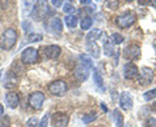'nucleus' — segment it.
Wrapping results in <instances>:
<instances>
[{
  "mask_svg": "<svg viewBox=\"0 0 156 127\" xmlns=\"http://www.w3.org/2000/svg\"><path fill=\"white\" fill-rule=\"evenodd\" d=\"M87 51H89L90 56L95 57V58H99L100 57V47L99 44H98L96 42H87Z\"/></svg>",
  "mask_w": 156,
  "mask_h": 127,
  "instance_id": "nucleus-17",
  "label": "nucleus"
},
{
  "mask_svg": "<svg viewBox=\"0 0 156 127\" xmlns=\"http://www.w3.org/2000/svg\"><path fill=\"white\" fill-rule=\"evenodd\" d=\"M46 30L53 33V34H57V33H61L62 31V21L58 17H51L48 21L46 22Z\"/></svg>",
  "mask_w": 156,
  "mask_h": 127,
  "instance_id": "nucleus-10",
  "label": "nucleus"
},
{
  "mask_svg": "<svg viewBox=\"0 0 156 127\" xmlns=\"http://www.w3.org/2000/svg\"><path fill=\"white\" fill-rule=\"evenodd\" d=\"M96 118H98L96 112H90L89 114L83 115V122H85V123H91V122H94Z\"/></svg>",
  "mask_w": 156,
  "mask_h": 127,
  "instance_id": "nucleus-24",
  "label": "nucleus"
},
{
  "mask_svg": "<svg viewBox=\"0 0 156 127\" xmlns=\"http://www.w3.org/2000/svg\"><path fill=\"white\" fill-rule=\"evenodd\" d=\"M74 77L80 82H85L89 78V69L85 65H82V63L81 65H77L74 69Z\"/></svg>",
  "mask_w": 156,
  "mask_h": 127,
  "instance_id": "nucleus-15",
  "label": "nucleus"
},
{
  "mask_svg": "<svg viewBox=\"0 0 156 127\" xmlns=\"http://www.w3.org/2000/svg\"><path fill=\"white\" fill-rule=\"evenodd\" d=\"M122 55L130 62L134 60H138V58H140V47L136 44H129L128 47H125Z\"/></svg>",
  "mask_w": 156,
  "mask_h": 127,
  "instance_id": "nucleus-8",
  "label": "nucleus"
},
{
  "mask_svg": "<svg viewBox=\"0 0 156 127\" xmlns=\"http://www.w3.org/2000/svg\"><path fill=\"white\" fill-rule=\"evenodd\" d=\"M0 127H11V118H9L8 115L2 118V121H0Z\"/></svg>",
  "mask_w": 156,
  "mask_h": 127,
  "instance_id": "nucleus-30",
  "label": "nucleus"
},
{
  "mask_svg": "<svg viewBox=\"0 0 156 127\" xmlns=\"http://www.w3.org/2000/svg\"><path fill=\"white\" fill-rule=\"evenodd\" d=\"M41 40H42V35H39V34H29L27 35L29 43H35V42H41Z\"/></svg>",
  "mask_w": 156,
  "mask_h": 127,
  "instance_id": "nucleus-28",
  "label": "nucleus"
},
{
  "mask_svg": "<svg viewBox=\"0 0 156 127\" xmlns=\"http://www.w3.org/2000/svg\"><path fill=\"white\" fill-rule=\"evenodd\" d=\"M154 48H155V51H156V39L154 40Z\"/></svg>",
  "mask_w": 156,
  "mask_h": 127,
  "instance_id": "nucleus-43",
  "label": "nucleus"
},
{
  "mask_svg": "<svg viewBox=\"0 0 156 127\" xmlns=\"http://www.w3.org/2000/svg\"><path fill=\"white\" fill-rule=\"evenodd\" d=\"M144 127H156V118H154V117H148L144 122Z\"/></svg>",
  "mask_w": 156,
  "mask_h": 127,
  "instance_id": "nucleus-29",
  "label": "nucleus"
},
{
  "mask_svg": "<svg viewBox=\"0 0 156 127\" xmlns=\"http://www.w3.org/2000/svg\"><path fill=\"white\" fill-rule=\"evenodd\" d=\"M156 97V88H152V90H150L147 92H144L143 94V99L146 101H150V100H152Z\"/></svg>",
  "mask_w": 156,
  "mask_h": 127,
  "instance_id": "nucleus-26",
  "label": "nucleus"
},
{
  "mask_svg": "<svg viewBox=\"0 0 156 127\" xmlns=\"http://www.w3.org/2000/svg\"><path fill=\"white\" fill-rule=\"evenodd\" d=\"M48 91H50L52 95H55V96H61V95L66 94L68 83L65 81H62V79L52 81L50 84H48Z\"/></svg>",
  "mask_w": 156,
  "mask_h": 127,
  "instance_id": "nucleus-5",
  "label": "nucleus"
},
{
  "mask_svg": "<svg viewBox=\"0 0 156 127\" xmlns=\"http://www.w3.org/2000/svg\"><path fill=\"white\" fill-rule=\"evenodd\" d=\"M111 38H112V42L115 43V44H121L124 40H125V38L121 35V34H119V33H115V34H112L111 35Z\"/></svg>",
  "mask_w": 156,
  "mask_h": 127,
  "instance_id": "nucleus-25",
  "label": "nucleus"
},
{
  "mask_svg": "<svg viewBox=\"0 0 156 127\" xmlns=\"http://www.w3.org/2000/svg\"><path fill=\"white\" fill-rule=\"evenodd\" d=\"M65 23H66V26L68 27H76L77 26V23H78V18L77 16H74V14H68V16L65 17Z\"/></svg>",
  "mask_w": 156,
  "mask_h": 127,
  "instance_id": "nucleus-22",
  "label": "nucleus"
},
{
  "mask_svg": "<svg viewBox=\"0 0 156 127\" xmlns=\"http://www.w3.org/2000/svg\"><path fill=\"white\" fill-rule=\"evenodd\" d=\"M94 82L95 84L98 86V88H100V91H104V82H103V78L99 74V70L98 69H94Z\"/></svg>",
  "mask_w": 156,
  "mask_h": 127,
  "instance_id": "nucleus-19",
  "label": "nucleus"
},
{
  "mask_svg": "<svg viewBox=\"0 0 156 127\" xmlns=\"http://www.w3.org/2000/svg\"><path fill=\"white\" fill-rule=\"evenodd\" d=\"M100 106H101V109H103V112H105V113L108 112V109H107V106H105L104 102H100Z\"/></svg>",
  "mask_w": 156,
  "mask_h": 127,
  "instance_id": "nucleus-38",
  "label": "nucleus"
},
{
  "mask_svg": "<svg viewBox=\"0 0 156 127\" xmlns=\"http://www.w3.org/2000/svg\"><path fill=\"white\" fill-rule=\"evenodd\" d=\"M136 22V14L133 11H128L116 17V25L120 29H129Z\"/></svg>",
  "mask_w": 156,
  "mask_h": 127,
  "instance_id": "nucleus-3",
  "label": "nucleus"
},
{
  "mask_svg": "<svg viewBox=\"0 0 156 127\" xmlns=\"http://www.w3.org/2000/svg\"><path fill=\"white\" fill-rule=\"evenodd\" d=\"M3 114H4V108H3V105L0 104V117H3Z\"/></svg>",
  "mask_w": 156,
  "mask_h": 127,
  "instance_id": "nucleus-39",
  "label": "nucleus"
},
{
  "mask_svg": "<svg viewBox=\"0 0 156 127\" xmlns=\"http://www.w3.org/2000/svg\"><path fill=\"white\" fill-rule=\"evenodd\" d=\"M29 25H30L29 22H23V30H25V31H29V30H30V26H29Z\"/></svg>",
  "mask_w": 156,
  "mask_h": 127,
  "instance_id": "nucleus-37",
  "label": "nucleus"
},
{
  "mask_svg": "<svg viewBox=\"0 0 156 127\" xmlns=\"http://www.w3.org/2000/svg\"><path fill=\"white\" fill-rule=\"evenodd\" d=\"M80 60L82 62V65H85L87 69H91V67H94V61H92V58L90 56L85 55V53H82L80 55Z\"/></svg>",
  "mask_w": 156,
  "mask_h": 127,
  "instance_id": "nucleus-20",
  "label": "nucleus"
},
{
  "mask_svg": "<svg viewBox=\"0 0 156 127\" xmlns=\"http://www.w3.org/2000/svg\"><path fill=\"white\" fill-rule=\"evenodd\" d=\"M124 127H131V125H130V123H128V125H125Z\"/></svg>",
  "mask_w": 156,
  "mask_h": 127,
  "instance_id": "nucleus-44",
  "label": "nucleus"
},
{
  "mask_svg": "<svg viewBox=\"0 0 156 127\" xmlns=\"http://www.w3.org/2000/svg\"><path fill=\"white\" fill-rule=\"evenodd\" d=\"M100 34H101V31L99 30V29L91 30L89 34H87V42H96L98 39L100 38Z\"/></svg>",
  "mask_w": 156,
  "mask_h": 127,
  "instance_id": "nucleus-23",
  "label": "nucleus"
},
{
  "mask_svg": "<svg viewBox=\"0 0 156 127\" xmlns=\"http://www.w3.org/2000/svg\"><path fill=\"white\" fill-rule=\"evenodd\" d=\"M43 51H44V55H46V57H47V58L55 60V58H57L58 56H60V53H61V48L58 47V46L51 44V46L46 47Z\"/></svg>",
  "mask_w": 156,
  "mask_h": 127,
  "instance_id": "nucleus-16",
  "label": "nucleus"
},
{
  "mask_svg": "<svg viewBox=\"0 0 156 127\" xmlns=\"http://www.w3.org/2000/svg\"><path fill=\"white\" fill-rule=\"evenodd\" d=\"M112 115H113V121L116 123V127H124V115L119 109H115Z\"/></svg>",
  "mask_w": 156,
  "mask_h": 127,
  "instance_id": "nucleus-18",
  "label": "nucleus"
},
{
  "mask_svg": "<svg viewBox=\"0 0 156 127\" xmlns=\"http://www.w3.org/2000/svg\"><path fill=\"white\" fill-rule=\"evenodd\" d=\"M92 23H94V21H92V18L90 16L82 17V19H81V29L82 30H89V29H91Z\"/></svg>",
  "mask_w": 156,
  "mask_h": 127,
  "instance_id": "nucleus-21",
  "label": "nucleus"
},
{
  "mask_svg": "<svg viewBox=\"0 0 156 127\" xmlns=\"http://www.w3.org/2000/svg\"><path fill=\"white\" fill-rule=\"evenodd\" d=\"M38 119L35 118V117H31L30 119H29L26 122V127H38Z\"/></svg>",
  "mask_w": 156,
  "mask_h": 127,
  "instance_id": "nucleus-31",
  "label": "nucleus"
},
{
  "mask_svg": "<svg viewBox=\"0 0 156 127\" xmlns=\"http://www.w3.org/2000/svg\"><path fill=\"white\" fill-rule=\"evenodd\" d=\"M151 5H154V7H156V0H152V2H151Z\"/></svg>",
  "mask_w": 156,
  "mask_h": 127,
  "instance_id": "nucleus-42",
  "label": "nucleus"
},
{
  "mask_svg": "<svg viewBox=\"0 0 156 127\" xmlns=\"http://www.w3.org/2000/svg\"><path fill=\"white\" fill-rule=\"evenodd\" d=\"M48 119H50V115L46 114V115L42 118V121L39 122V126H41V127H47V126H48Z\"/></svg>",
  "mask_w": 156,
  "mask_h": 127,
  "instance_id": "nucleus-33",
  "label": "nucleus"
},
{
  "mask_svg": "<svg viewBox=\"0 0 156 127\" xmlns=\"http://www.w3.org/2000/svg\"><path fill=\"white\" fill-rule=\"evenodd\" d=\"M76 9H74V7L72 5V4H69V3H66L65 5H64V12L66 13V14H72L73 12H74Z\"/></svg>",
  "mask_w": 156,
  "mask_h": 127,
  "instance_id": "nucleus-32",
  "label": "nucleus"
},
{
  "mask_svg": "<svg viewBox=\"0 0 156 127\" xmlns=\"http://www.w3.org/2000/svg\"><path fill=\"white\" fill-rule=\"evenodd\" d=\"M39 60V52L33 47H27L21 53V61L25 65H33Z\"/></svg>",
  "mask_w": 156,
  "mask_h": 127,
  "instance_id": "nucleus-4",
  "label": "nucleus"
},
{
  "mask_svg": "<svg viewBox=\"0 0 156 127\" xmlns=\"http://www.w3.org/2000/svg\"><path fill=\"white\" fill-rule=\"evenodd\" d=\"M119 102H120V106L121 109L124 110H129L133 108V96H131L129 92H121L120 96H119Z\"/></svg>",
  "mask_w": 156,
  "mask_h": 127,
  "instance_id": "nucleus-12",
  "label": "nucleus"
},
{
  "mask_svg": "<svg viewBox=\"0 0 156 127\" xmlns=\"http://www.w3.org/2000/svg\"><path fill=\"white\" fill-rule=\"evenodd\" d=\"M154 75H156V70H155V71H154Z\"/></svg>",
  "mask_w": 156,
  "mask_h": 127,
  "instance_id": "nucleus-45",
  "label": "nucleus"
},
{
  "mask_svg": "<svg viewBox=\"0 0 156 127\" xmlns=\"http://www.w3.org/2000/svg\"><path fill=\"white\" fill-rule=\"evenodd\" d=\"M44 100H46L44 94H43V92H41V91H35V92H33V94L29 95L27 102H29V105H30L33 109L39 110V109H42Z\"/></svg>",
  "mask_w": 156,
  "mask_h": 127,
  "instance_id": "nucleus-6",
  "label": "nucleus"
},
{
  "mask_svg": "<svg viewBox=\"0 0 156 127\" xmlns=\"http://www.w3.org/2000/svg\"><path fill=\"white\" fill-rule=\"evenodd\" d=\"M138 73L139 70L134 62H128L124 66V77L126 79H134V78L138 77Z\"/></svg>",
  "mask_w": 156,
  "mask_h": 127,
  "instance_id": "nucleus-13",
  "label": "nucleus"
},
{
  "mask_svg": "<svg viewBox=\"0 0 156 127\" xmlns=\"http://www.w3.org/2000/svg\"><path fill=\"white\" fill-rule=\"evenodd\" d=\"M107 8L111 9V11H117L120 7V2H116V0H111V2H107Z\"/></svg>",
  "mask_w": 156,
  "mask_h": 127,
  "instance_id": "nucleus-27",
  "label": "nucleus"
},
{
  "mask_svg": "<svg viewBox=\"0 0 156 127\" xmlns=\"http://www.w3.org/2000/svg\"><path fill=\"white\" fill-rule=\"evenodd\" d=\"M138 3L140 4V5H150V4H151L150 0H139Z\"/></svg>",
  "mask_w": 156,
  "mask_h": 127,
  "instance_id": "nucleus-36",
  "label": "nucleus"
},
{
  "mask_svg": "<svg viewBox=\"0 0 156 127\" xmlns=\"http://www.w3.org/2000/svg\"><path fill=\"white\" fill-rule=\"evenodd\" d=\"M51 3L53 4V7H56V8H60L62 4H64V2H62V0H52Z\"/></svg>",
  "mask_w": 156,
  "mask_h": 127,
  "instance_id": "nucleus-35",
  "label": "nucleus"
},
{
  "mask_svg": "<svg viewBox=\"0 0 156 127\" xmlns=\"http://www.w3.org/2000/svg\"><path fill=\"white\" fill-rule=\"evenodd\" d=\"M51 121L53 127H66L69 123V115L64 112H56L52 114Z\"/></svg>",
  "mask_w": 156,
  "mask_h": 127,
  "instance_id": "nucleus-9",
  "label": "nucleus"
},
{
  "mask_svg": "<svg viewBox=\"0 0 156 127\" xmlns=\"http://www.w3.org/2000/svg\"><path fill=\"white\" fill-rule=\"evenodd\" d=\"M18 82H20L18 74L13 70H9L5 75V79H4V87H5L7 90H12L18 84Z\"/></svg>",
  "mask_w": 156,
  "mask_h": 127,
  "instance_id": "nucleus-11",
  "label": "nucleus"
},
{
  "mask_svg": "<svg viewBox=\"0 0 156 127\" xmlns=\"http://www.w3.org/2000/svg\"><path fill=\"white\" fill-rule=\"evenodd\" d=\"M81 4H85V5H87V4H92V2H86V0H81Z\"/></svg>",
  "mask_w": 156,
  "mask_h": 127,
  "instance_id": "nucleus-40",
  "label": "nucleus"
},
{
  "mask_svg": "<svg viewBox=\"0 0 156 127\" xmlns=\"http://www.w3.org/2000/svg\"><path fill=\"white\" fill-rule=\"evenodd\" d=\"M51 14L53 13L50 9V7H48V4L44 2H38L31 11V17L35 21H42V19H44L46 17L51 16Z\"/></svg>",
  "mask_w": 156,
  "mask_h": 127,
  "instance_id": "nucleus-2",
  "label": "nucleus"
},
{
  "mask_svg": "<svg viewBox=\"0 0 156 127\" xmlns=\"http://www.w3.org/2000/svg\"><path fill=\"white\" fill-rule=\"evenodd\" d=\"M104 52H105L107 56H112L113 55V48H112V46H109V44H105L104 46Z\"/></svg>",
  "mask_w": 156,
  "mask_h": 127,
  "instance_id": "nucleus-34",
  "label": "nucleus"
},
{
  "mask_svg": "<svg viewBox=\"0 0 156 127\" xmlns=\"http://www.w3.org/2000/svg\"><path fill=\"white\" fill-rule=\"evenodd\" d=\"M5 104H7L8 108H11V109L17 108L18 104H20V97H18V95L16 94V92L9 91L5 95Z\"/></svg>",
  "mask_w": 156,
  "mask_h": 127,
  "instance_id": "nucleus-14",
  "label": "nucleus"
},
{
  "mask_svg": "<svg viewBox=\"0 0 156 127\" xmlns=\"http://www.w3.org/2000/svg\"><path fill=\"white\" fill-rule=\"evenodd\" d=\"M138 83L140 86H150L154 82V71L147 66L140 67V71L138 73Z\"/></svg>",
  "mask_w": 156,
  "mask_h": 127,
  "instance_id": "nucleus-7",
  "label": "nucleus"
},
{
  "mask_svg": "<svg viewBox=\"0 0 156 127\" xmlns=\"http://www.w3.org/2000/svg\"><path fill=\"white\" fill-rule=\"evenodd\" d=\"M152 110L155 112V113H156V101L154 102V105H152Z\"/></svg>",
  "mask_w": 156,
  "mask_h": 127,
  "instance_id": "nucleus-41",
  "label": "nucleus"
},
{
  "mask_svg": "<svg viewBox=\"0 0 156 127\" xmlns=\"http://www.w3.org/2000/svg\"><path fill=\"white\" fill-rule=\"evenodd\" d=\"M18 38V34L16 31V29L8 27L3 31L2 36H0V48L4 51H9L14 47Z\"/></svg>",
  "mask_w": 156,
  "mask_h": 127,
  "instance_id": "nucleus-1",
  "label": "nucleus"
}]
</instances>
